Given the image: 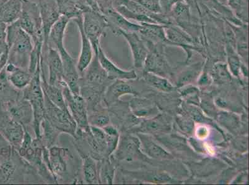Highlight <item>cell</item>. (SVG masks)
<instances>
[{
	"instance_id": "obj_1",
	"label": "cell",
	"mask_w": 249,
	"mask_h": 185,
	"mask_svg": "<svg viewBox=\"0 0 249 185\" xmlns=\"http://www.w3.org/2000/svg\"><path fill=\"white\" fill-rule=\"evenodd\" d=\"M6 33L9 49L8 62L20 68L28 69L34 48L31 36L22 30L16 21L7 25Z\"/></svg>"
},
{
	"instance_id": "obj_2",
	"label": "cell",
	"mask_w": 249,
	"mask_h": 185,
	"mask_svg": "<svg viewBox=\"0 0 249 185\" xmlns=\"http://www.w3.org/2000/svg\"><path fill=\"white\" fill-rule=\"evenodd\" d=\"M44 60L38 65L28 87L22 90V96L30 103L33 110V125L36 139H40V124L44 119L45 95L41 86L40 71Z\"/></svg>"
},
{
	"instance_id": "obj_3",
	"label": "cell",
	"mask_w": 249,
	"mask_h": 185,
	"mask_svg": "<svg viewBox=\"0 0 249 185\" xmlns=\"http://www.w3.org/2000/svg\"><path fill=\"white\" fill-rule=\"evenodd\" d=\"M16 22L31 36L33 44L44 43V31L38 4L29 0H22L21 15Z\"/></svg>"
},
{
	"instance_id": "obj_4",
	"label": "cell",
	"mask_w": 249,
	"mask_h": 185,
	"mask_svg": "<svg viewBox=\"0 0 249 185\" xmlns=\"http://www.w3.org/2000/svg\"><path fill=\"white\" fill-rule=\"evenodd\" d=\"M44 108V119L62 134L75 137L78 127L69 110H63L56 107L45 95Z\"/></svg>"
},
{
	"instance_id": "obj_5",
	"label": "cell",
	"mask_w": 249,
	"mask_h": 185,
	"mask_svg": "<svg viewBox=\"0 0 249 185\" xmlns=\"http://www.w3.org/2000/svg\"><path fill=\"white\" fill-rule=\"evenodd\" d=\"M84 31L92 45L95 55L101 46L100 38L104 34L108 24L105 16L99 11L89 10L83 14Z\"/></svg>"
},
{
	"instance_id": "obj_6",
	"label": "cell",
	"mask_w": 249,
	"mask_h": 185,
	"mask_svg": "<svg viewBox=\"0 0 249 185\" xmlns=\"http://www.w3.org/2000/svg\"><path fill=\"white\" fill-rule=\"evenodd\" d=\"M50 171L56 182L70 179V163H73L74 157L67 148L56 145L49 148Z\"/></svg>"
},
{
	"instance_id": "obj_7",
	"label": "cell",
	"mask_w": 249,
	"mask_h": 185,
	"mask_svg": "<svg viewBox=\"0 0 249 185\" xmlns=\"http://www.w3.org/2000/svg\"><path fill=\"white\" fill-rule=\"evenodd\" d=\"M142 153L139 139L124 133L120 135L116 150L110 157L117 162L132 161L137 159L144 160L146 156Z\"/></svg>"
},
{
	"instance_id": "obj_8",
	"label": "cell",
	"mask_w": 249,
	"mask_h": 185,
	"mask_svg": "<svg viewBox=\"0 0 249 185\" xmlns=\"http://www.w3.org/2000/svg\"><path fill=\"white\" fill-rule=\"evenodd\" d=\"M144 41L148 49L142 68L144 72H151L158 76H166L167 74H169L171 69L165 58L164 45L153 44L146 40Z\"/></svg>"
},
{
	"instance_id": "obj_9",
	"label": "cell",
	"mask_w": 249,
	"mask_h": 185,
	"mask_svg": "<svg viewBox=\"0 0 249 185\" xmlns=\"http://www.w3.org/2000/svg\"><path fill=\"white\" fill-rule=\"evenodd\" d=\"M62 89L67 107L76 122L77 127L81 128L89 127L88 108L85 100L80 94H74L70 91L67 84L63 85Z\"/></svg>"
},
{
	"instance_id": "obj_10",
	"label": "cell",
	"mask_w": 249,
	"mask_h": 185,
	"mask_svg": "<svg viewBox=\"0 0 249 185\" xmlns=\"http://www.w3.org/2000/svg\"><path fill=\"white\" fill-rule=\"evenodd\" d=\"M4 105L9 116L28 130V126L33 124L34 119L33 110L30 103L24 99L22 94L19 98L7 101Z\"/></svg>"
},
{
	"instance_id": "obj_11",
	"label": "cell",
	"mask_w": 249,
	"mask_h": 185,
	"mask_svg": "<svg viewBox=\"0 0 249 185\" xmlns=\"http://www.w3.org/2000/svg\"><path fill=\"white\" fill-rule=\"evenodd\" d=\"M0 132L11 148L18 151L24 140L26 129L21 123L11 119L6 112L0 119Z\"/></svg>"
},
{
	"instance_id": "obj_12",
	"label": "cell",
	"mask_w": 249,
	"mask_h": 185,
	"mask_svg": "<svg viewBox=\"0 0 249 185\" xmlns=\"http://www.w3.org/2000/svg\"><path fill=\"white\" fill-rule=\"evenodd\" d=\"M165 33L172 46L182 47L187 53V62L192 56V50L200 52L201 49L196 46V43L191 35L175 24L164 26Z\"/></svg>"
},
{
	"instance_id": "obj_13",
	"label": "cell",
	"mask_w": 249,
	"mask_h": 185,
	"mask_svg": "<svg viewBox=\"0 0 249 185\" xmlns=\"http://www.w3.org/2000/svg\"><path fill=\"white\" fill-rule=\"evenodd\" d=\"M115 35L123 36L132 51L135 68L142 69L148 49L145 42L138 32L118 31Z\"/></svg>"
},
{
	"instance_id": "obj_14",
	"label": "cell",
	"mask_w": 249,
	"mask_h": 185,
	"mask_svg": "<svg viewBox=\"0 0 249 185\" xmlns=\"http://www.w3.org/2000/svg\"><path fill=\"white\" fill-rule=\"evenodd\" d=\"M40 17L44 35V45L48 46L50 31L53 24L60 17V11L56 0H39Z\"/></svg>"
},
{
	"instance_id": "obj_15",
	"label": "cell",
	"mask_w": 249,
	"mask_h": 185,
	"mask_svg": "<svg viewBox=\"0 0 249 185\" xmlns=\"http://www.w3.org/2000/svg\"><path fill=\"white\" fill-rule=\"evenodd\" d=\"M101 13L106 17L108 28L111 29L114 35L118 31H134V32L139 33L142 28L141 24H136L129 21L113 7L104 9L101 11Z\"/></svg>"
},
{
	"instance_id": "obj_16",
	"label": "cell",
	"mask_w": 249,
	"mask_h": 185,
	"mask_svg": "<svg viewBox=\"0 0 249 185\" xmlns=\"http://www.w3.org/2000/svg\"><path fill=\"white\" fill-rule=\"evenodd\" d=\"M47 53V64L49 70L50 84L56 86L62 89L63 85L67 84L64 81V71L62 59L57 49L48 45Z\"/></svg>"
},
{
	"instance_id": "obj_17",
	"label": "cell",
	"mask_w": 249,
	"mask_h": 185,
	"mask_svg": "<svg viewBox=\"0 0 249 185\" xmlns=\"http://www.w3.org/2000/svg\"><path fill=\"white\" fill-rule=\"evenodd\" d=\"M133 94L138 96L139 94L136 90L124 80H115L113 81L106 89L104 93L103 103L107 108L112 107L120 101L119 99L124 94Z\"/></svg>"
},
{
	"instance_id": "obj_18",
	"label": "cell",
	"mask_w": 249,
	"mask_h": 185,
	"mask_svg": "<svg viewBox=\"0 0 249 185\" xmlns=\"http://www.w3.org/2000/svg\"><path fill=\"white\" fill-rule=\"evenodd\" d=\"M97 58L99 63L107 74L108 79L115 80H132L137 78V74L133 71H124L117 67L114 62L107 58L101 46L99 47Z\"/></svg>"
},
{
	"instance_id": "obj_19",
	"label": "cell",
	"mask_w": 249,
	"mask_h": 185,
	"mask_svg": "<svg viewBox=\"0 0 249 185\" xmlns=\"http://www.w3.org/2000/svg\"><path fill=\"white\" fill-rule=\"evenodd\" d=\"M73 21L75 22L80 31L81 38V47L80 57L77 62V69L79 73H83L84 71L87 68L94 57V53L92 45L86 35L84 31L83 24V15L76 18H74Z\"/></svg>"
},
{
	"instance_id": "obj_20",
	"label": "cell",
	"mask_w": 249,
	"mask_h": 185,
	"mask_svg": "<svg viewBox=\"0 0 249 185\" xmlns=\"http://www.w3.org/2000/svg\"><path fill=\"white\" fill-rule=\"evenodd\" d=\"M8 80L11 85L19 90H22L30 83L34 74L28 69L20 68L11 63H7L5 67Z\"/></svg>"
},
{
	"instance_id": "obj_21",
	"label": "cell",
	"mask_w": 249,
	"mask_h": 185,
	"mask_svg": "<svg viewBox=\"0 0 249 185\" xmlns=\"http://www.w3.org/2000/svg\"><path fill=\"white\" fill-rule=\"evenodd\" d=\"M139 34L144 40L164 45H171L165 33L164 26L157 24L142 23Z\"/></svg>"
},
{
	"instance_id": "obj_22",
	"label": "cell",
	"mask_w": 249,
	"mask_h": 185,
	"mask_svg": "<svg viewBox=\"0 0 249 185\" xmlns=\"http://www.w3.org/2000/svg\"><path fill=\"white\" fill-rule=\"evenodd\" d=\"M137 135L139 138L140 143H141L142 150L149 157L163 160L173 159V155L156 143L153 139L148 135L142 134V133H137Z\"/></svg>"
},
{
	"instance_id": "obj_23",
	"label": "cell",
	"mask_w": 249,
	"mask_h": 185,
	"mask_svg": "<svg viewBox=\"0 0 249 185\" xmlns=\"http://www.w3.org/2000/svg\"><path fill=\"white\" fill-rule=\"evenodd\" d=\"M40 78H41V86L43 92L45 96L54 105L60 108L63 110H69L67 107L66 103L63 96L62 89L60 87L50 84L48 81L45 78L44 67L41 65L40 71Z\"/></svg>"
},
{
	"instance_id": "obj_24",
	"label": "cell",
	"mask_w": 249,
	"mask_h": 185,
	"mask_svg": "<svg viewBox=\"0 0 249 185\" xmlns=\"http://www.w3.org/2000/svg\"><path fill=\"white\" fill-rule=\"evenodd\" d=\"M128 106L132 114L139 118L155 117L159 114L158 108L152 101L147 99L133 98Z\"/></svg>"
},
{
	"instance_id": "obj_25",
	"label": "cell",
	"mask_w": 249,
	"mask_h": 185,
	"mask_svg": "<svg viewBox=\"0 0 249 185\" xmlns=\"http://www.w3.org/2000/svg\"><path fill=\"white\" fill-rule=\"evenodd\" d=\"M22 0H8L0 6V21L9 25L17 21L21 15Z\"/></svg>"
},
{
	"instance_id": "obj_26",
	"label": "cell",
	"mask_w": 249,
	"mask_h": 185,
	"mask_svg": "<svg viewBox=\"0 0 249 185\" xmlns=\"http://www.w3.org/2000/svg\"><path fill=\"white\" fill-rule=\"evenodd\" d=\"M170 130V122L162 115L158 114L153 119L144 121L139 128H136L137 133L154 134L168 132Z\"/></svg>"
},
{
	"instance_id": "obj_27",
	"label": "cell",
	"mask_w": 249,
	"mask_h": 185,
	"mask_svg": "<svg viewBox=\"0 0 249 185\" xmlns=\"http://www.w3.org/2000/svg\"><path fill=\"white\" fill-rule=\"evenodd\" d=\"M82 159L84 182L87 184H99V161L88 155H80Z\"/></svg>"
},
{
	"instance_id": "obj_28",
	"label": "cell",
	"mask_w": 249,
	"mask_h": 185,
	"mask_svg": "<svg viewBox=\"0 0 249 185\" xmlns=\"http://www.w3.org/2000/svg\"><path fill=\"white\" fill-rule=\"evenodd\" d=\"M119 162L110 156L99 161V176L100 184H113L115 172Z\"/></svg>"
},
{
	"instance_id": "obj_29",
	"label": "cell",
	"mask_w": 249,
	"mask_h": 185,
	"mask_svg": "<svg viewBox=\"0 0 249 185\" xmlns=\"http://www.w3.org/2000/svg\"><path fill=\"white\" fill-rule=\"evenodd\" d=\"M61 134L62 133L53 127L47 119H43L40 124V139L45 147L50 148L56 145L55 143Z\"/></svg>"
},
{
	"instance_id": "obj_30",
	"label": "cell",
	"mask_w": 249,
	"mask_h": 185,
	"mask_svg": "<svg viewBox=\"0 0 249 185\" xmlns=\"http://www.w3.org/2000/svg\"><path fill=\"white\" fill-rule=\"evenodd\" d=\"M11 155L0 164V182H15L14 177L19 169L17 162L19 159L20 155H19L17 161H15L11 158Z\"/></svg>"
},
{
	"instance_id": "obj_31",
	"label": "cell",
	"mask_w": 249,
	"mask_h": 185,
	"mask_svg": "<svg viewBox=\"0 0 249 185\" xmlns=\"http://www.w3.org/2000/svg\"><path fill=\"white\" fill-rule=\"evenodd\" d=\"M143 77L148 84L160 91L168 92H173L176 89L167 79L155 74L144 72Z\"/></svg>"
},
{
	"instance_id": "obj_32",
	"label": "cell",
	"mask_w": 249,
	"mask_h": 185,
	"mask_svg": "<svg viewBox=\"0 0 249 185\" xmlns=\"http://www.w3.org/2000/svg\"><path fill=\"white\" fill-rule=\"evenodd\" d=\"M88 123L89 125L101 128L110 124V119L107 108L104 107L98 110L89 112Z\"/></svg>"
},
{
	"instance_id": "obj_33",
	"label": "cell",
	"mask_w": 249,
	"mask_h": 185,
	"mask_svg": "<svg viewBox=\"0 0 249 185\" xmlns=\"http://www.w3.org/2000/svg\"><path fill=\"white\" fill-rule=\"evenodd\" d=\"M228 4L233 14L244 24L248 21V0H228Z\"/></svg>"
},
{
	"instance_id": "obj_34",
	"label": "cell",
	"mask_w": 249,
	"mask_h": 185,
	"mask_svg": "<svg viewBox=\"0 0 249 185\" xmlns=\"http://www.w3.org/2000/svg\"><path fill=\"white\" fill-rule=\"evenodd\" d=\"M203 63L198 62L196 64H192L189 68L183 71L180 74L179 79H178V87H182V86L187 84L193 81L196 78L199 73L202 69Z\"/></svg>"
},
{
	"instance_id": "obj_35",
	"label": "cell",
	"mask_w": 249,
	"mask_h": 185,
	"mask_svg": "<svg viewBox=\"0 0 249 185\" xmlns=\"http://www.w3.org/2000/svg\"><path fill=\"white\" fill-rule=\"evenodd\" d=\"M215 78L221 81H228L231 79L228 70V65L225 63H218L214 65L213 68Z\"/></svg>"
},
{
	"instance_id": "obj_36",
	"label": "cell",
	"mask_w": 249,
	"mask_h": 185,
	"mask_svg": "<svg viewBox=\"0 0 249 185\" xmlns=\"http://www.w3.org/2000/svg\"><path fill=\"white\" fill-rule=\"evenodd\" d=\"M140 4L147 10L155 13H161L159 4V0H131Z\"/></svg>"
},
{
	"instance_id": "obj_37",
	"label": "cell",
	"mask_w": 249,
	"mask_h": 185,
	"mask_svg": "<svg viewBox=\"0 0 249 185\" xmlns=\"http://www.w3.org/2000/svg\"><path fill=\"white\" fill-rule=\"evenodd\" d=\"M6 28L7 25L0 21V57L2 54L8 50L7 41H6Z\"/></svg>"
},
{
	"instance_id": "obj_38",
	"label": "cell",
	"mask_w": 249,
	"mask_h": 185,
	"mask_svg": "<svg viewBox=\"0 0 249 185\" xmlns=\"http://www.w3.org/2000/svg\"><path fill=\"white\" fill-rule=\"evenodd\" d=\"M183 1V0H159L160 7L161 13L169 15L174 6L178 2Z\"/></svg>"
},
{
	"instance_id": "obj_39",
	"label": "cell",
	"mask_w": 249,
	"mask_h": 185,
	"mask_svg": "<svg viewBox=\"0 0 249 185\" xmlns=\"http://www.w3.org/2000/svg\"><path fill=\"white\" fill-rule=\"evenodd\" d=\"M178 123L183 132H187L188 134H191L194 128V123L191 119L187 118H178Z\"/></svg>"
},
{
	"instance_id": "obj_40",
	"label": "cell",
	"mask_w": 249,
	"mask_h": 185,
	"mask_svg": "<svg viewBox=\"0 0 249 185\" xmlns=\"http://www.w3.org/2000/svg\"><path fill=\"white\" fill-rule=\"evenodd\" d=\"M187 110L189 111L192 118L196 122H199V123H205V122L207 121V119L205 118L200 110L196 109V108L194 107H190Z\"/></svg>"
},
{
	"instance_id": "obj_41",
	"label": "cell",
	"mask_w": 249,
	"mask_h": 185,
	"mask_svg": "<svg viewBox=\"0 0 249 185\" xmlns=\"http://www.w3.org/2000/svg\"><path fill=\"white\" fill-rule=\"evenodd\" d=\"M198 90L195 87H189L187 89L183 90L182 95L183 97H186L187 99L191 100L192 98L194 99L197 98Z\"/></svg>"
},
{
	"instance_id": "obj_42",
	"label": "cell",
	"mask_w": 249,
	"mask_h": 185,
	"mask_svg": "<svg viewBox=\"0 0 249 185\" xmlns=\"http://www.w3.org/2000/svg\"><path fill=\"white\" fill-rule=\"evenodd\" d=\"M102 128H103L104 132H105L106 134L109 135V136H120L119 131L116 126L108 124V125Z\"/></svg>"
},
{
	"instance_id": "obj_43",
	"label": "cell",
	"mask_w": 249,
	"mask_h": 185,
	"mask_svg": "<svg viewBox=\"0 0 249 185\" xmlns=\"http://www.w3.org/2000/svg\"><path fill=\"white\" fill-rule=\"evenodd\" d=\"M235 145L237 150L239 149V150L244 151V150H247L246 138L241 137L237 139L235 141Z\"/></svg>"
},
{
	"instance_id": "obj_44",
	"label": "cell",
	"mask_w": 249,
	"mask_h": 185,
	"mask_svg": "<svg viewBox=\"0 0 249 185\" xmlns=\"http://www.w3.org/2000/svg\"><path fill=\"white\" fill-rule=\"evenodd\" d=\"M8 50L4 52V53L2 54L1 57H0V72H1L4 67H6L8 62Z\"/></svg>"
},
{
	"instance_id": "obj_45",
	"label": "cell",
	"mask_w": 249,
	"mask_h": 185,
	"mask_svg": "<svg viewBox=\"0 0 249 185\" xmlns=\"http://www.w3.org/2000/svg\"><path fill=\"white\" fill-rule=\"evenodd\" d=\"M208 134V131L207 129V128L201 127L198 128L197 130V133H196V135H197V137L200 138V139H204L207 136Z\"/></svg>"
},
{
	"instance_id": "obj_46",
	"label": "cell",
	"mask_w": 249,
	"mask_h": 185,
	"mask_svg": "<svg viewBox=\"0 0 249 185\" xmlns=\"http://www.w3.org/2000/svg\"><path fill=\"white\" fill-rule=\"evenodd\" d=\"M8 1V0H0V6L1 5V4H4L5 3V2Z\"/></svg>"
}]
</instances>
